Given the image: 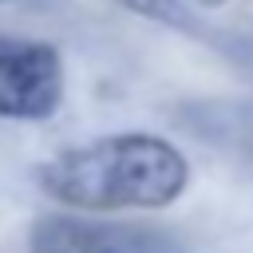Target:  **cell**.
Instances as JSON below:
<instances>
[{"mask_svg": "<svg viewBox=\"0 0 253 253\" xmlns=\"http://www.w3.org/2000/svg\"><path fill=\"white\" fill-rule=\"evenodd\" d=\"M119 8H126L130 16H142V20H154L162 28H174V32H202L198 28V16L186 0H115Z\"/></svg>", "mask_w": 253, "mask_h": 253, "instance_id": "4", "label": "cell"}, {"mask_svg": "<svg viewBox=\"0 0 253 253\" xmlns=\"http://www.w3.org/2000/svg\"><path fill=\"white\" fill-rule=\"evenodd\" d=\"M63 103V59L43 40L0 32V119L43 123Z\"/></svg>", "mask_w": 253, "mask_h": 253, "instance_id": "2", "label": "cell"}, {"mask_svg": "<svg viewBox=\"0 0 253 253\" xmlns=\"http://www.w3.org/2000/svg\"><path fill=\"white\" fill-rule=\"evenodd\" d=\"M174 237L150 225L91 221L79 213H47L32 225L28 253H174Z\"/></svg>", "mask_w": 253, "mask_h": 253, "instance_id": "3", "label": "cell"}, {"mask_svg": "<svg viewBox=\"0 0 253 253\" xmlns=\"http://www.w3.org/2000/svg\"><path fill=\"white\" fill-rule=\"evenodd\" d=\"M190 8H225L229 0H186Z\"/></svg>", "mask_w": 253, "mask_h": 253, "instance_id": "5", "label": "cell"}, {"mask_svg": "<svg viewBox=\"0 0 253 253\" xmlns=\"http://www.w3.org/2000/svg\"><path fill=\"white\" fill-rule=\"evenodd\" d=\"M0 4H12V0H0Z\"/></svg>", "mask_w": 253, "mask_h": 253, "instance_id": "6", "label": "cell"}, {"mask_svg": "<svg viewBox=\"0 0 253 253\" xmlns=\"http://www.w3.org/2000/svg\"><path fill=\"white\" fill-rule=\"evenodd\" d=\"M36 178L51 202L79 213L166 210L186 194L190 162L162 134L123 130L59 150Z\"/></svg>", "mask_w": 253, "mask_h": 253, "instance_id": "1", "label": "cell"}]
</instances>
